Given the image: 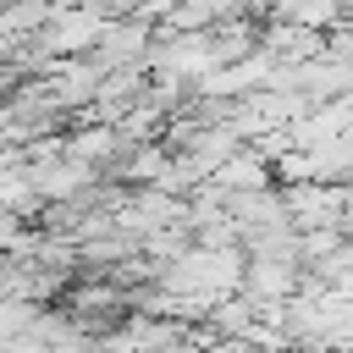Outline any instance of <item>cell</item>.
I'll use <instances>...</instances> for the list:
<instances>
[{"mask_svg":"<svg viewBox=\"0 0 353 353\" xmlns=\"http://www.w3.org/2000/svg\"><path fill=\"white\" fill-rule=\"evenodd\" d=\"M309 281V265L292 259V254H248V270H243V292L265 309V303H287L292 292H303Z\"/></svg>","mask_w":353,"mask_h":353,"instance_id":"obj_1","label":"cell"},{"mask_svg":"<svg viewBox=\"0 0 353 353\" xmlns=\"http://www.w3.org/2000/svg\"><path fill=\"white\" fill-rule=\"evenodd\" d=\"M281 193H287V210H292L298 226H342V215H347V204H353L347 182H325V176L281 182Z\"/></svg>","mask_w":353,"mask_h":353,"instance_id":"obj_2","label":"cell"},{"mask_svg":"<svg viewBox=\"0 0 353 353\" xmlns=\"http://www.w3.org/2000/svg\"><path fill=\"white\" fill-rule=\"evenodd\" d=\"M210 182L221 188V193H248V188H270L276 182V160L270 154H259L254 143H243L237 154H226L215 171H210Z\"/></svg>","mask_w":353,"mask_h":353,"instance_id":"obj_3","label":"cell"},{"mask_svg":"<svg viewBox=\"0 0 353 353\" xmlns=\"http://www.w3.org/2000/svg\"><path fill=\"white\" fill-rule=\"evenodd\" d=\"M270 17H281V22H303V28L331 33V28L347 17V0H270Z\"/></svg>","mask_w":353,"mask_h":353,"instance_id":"obj_4","label":"cell"}]
</instances>
